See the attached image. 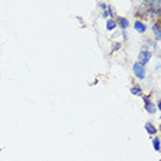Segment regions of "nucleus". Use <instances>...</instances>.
Segmentation results:
<instances>
[{
    "mask_svg": "<svg viewBox=\"0 0 161 161\" xmlns=\"http://www.w3.org/2000/svg\"><path fill=\"white\" fill-rule=\"evenodd\" d=\"M121 48V43H116L114 47H113V51H116V50H120Z\"/></svg>",
    "mask_w": 161,
    "mask_h": 161,
    "instance_id": "f8f14e48",
    "label": "nucleus"
},
{
    "mask_svg": "<svg viewBox=\"0 0 161 161\" xmlns=\"http://www.w3.org/2000/svg\"><path fill=\"white\" fill-rule=\"evenodd\" d=\"M102 15H103V18H107V17H109V12H107V10H105Z\"/></svg>",
    "mask_w": 161,
    "mask_h": 161,
    "instance_id": "4468645a",
    "label": "nucleus"
},
{
    "mask_svg": "<svg viewBox=\"0 0 161 161\" xmlns=\"http://www.w3.org/2000/svg\"><path fill=\"white\" fill-rule=\"evenodd\" d=\"M146 43H147V47H149V48H152V50L157 47V44H156L153 40H146Z\"/></svg>",
    "mask_w": 161,
    "mask_h": 161,
    "instance_id": "9b49d317",
    "label": "nucleus"
},
{
    "mask_svg": "<svg viewBox=\"0 0 161 161\" xmlns=\"http://www.w3.org/2000/svg\"><path fill=\"white\" fill-rule=\"evenodd\" d=\"M153 32H154V36L157 39V41L161 40V33H160V22H154L153 23Z\"/></svg>",
    "mask_w": 161,
    "mask_h": 161,
    "instance_id": "0eeeda50",
    "label": "nucleus"
},
{
    "mask_svg": "<svg viewBox=\"0 0 161 161\" xmlns=\"http://www.w3.org/2000/svg\"><path fill=\"white\" fill-rule=\"evenodd\" d=\"M145 130L147 131V134H149L150 136H152V135H156V134H157V128H156V127L153 125L152 123H146V124H145Z\"/></svg>",
    "mask_w": 161,
    "mask_h": 161,
    "instance_id": "423d86ee",
    "label": "nucleus"
},
{
    "mask_svg": "<svg viewBox=\"0 0 161 161\" xmlns=\"http://www.w3.org/2000/svg\"><path fill=\"white\" fill-rule=\"evenodd\" d=\"M116 25H118L123 30H125V29L130 26V21L127 19V18H124V17H117V19H116Z\"/></svg>",
    "mask_w": 161,
    "mask_h": 161,
    "instance_id": "20e7f679",
    "label": "nucleus"
},
{
    "mask_svg": "<svg viewBox=\"0 0 161 161\" xmlns=\"http://www.w3.org/2000/svg\"><path fill=\"white\" fill-rule=\"evenodd\" d=\"M116 21L114 19H112V18H109V19L106 21V29L107 30H114L116 29Z\"/></svg>",
    "mask_w": 161,
    "mask_h": 161,
    "instance_id": "1a4fd4ad",
    "label": "nucleus"
},
{
    "mask_svg": "<svg viewBox=\"0 0 161 161\" xmlns=\"http://www.w3.org/2000/svg\"><path fill=\"white\" fill-rule=\"evenodd\" d=\"M98 6H99V7H101V9H102V10H103V11H105V10H106V7H107V6H106V4H105V3H98Z\"/></svg>",
    "mask_w": 161,
    "mask_h": 161,
    "instance_id": "ddd939ff",
    "label": "nucleus"
},
{
    "mask_svg": "<svg viewBox=\"0 0 161 161\" xmlns=\"http://www.w3.org/2000/svg\"><path fill=\"white\" fill-rule=\"evenodd\" d=\"M142 98H143L145 109H146V112L149 113V114H154L157 110H156V106H154V103L152 102V99H150L149 96H142Z\"/></svg>",
    "mask_w": 161,
    "mask_h": 161,
    "instance_id": "7ed1b4c3",
    "label": "nucleus"
},
{
    "mask_svg": "<svg viewBox=\"0 0 161 161\" xmlns=\"http://www.w3.org/2000/svg\"><path fill=\"white\" fill-rule=\"evenodd\" d=\"M132 69H134V75H135L136 79H139V80H143V79L146 77V68H145L143 65H141L139 62L134 63Z\"/></svg>",
    "mask_w": 161,
    "mask_h": 161,
    "instance_id": "f257e3e1",
    "label": "nucleus"
},
{
    "mask_svg": "<svg viewBox=\"0 0 161 161\" xmlns=\"http://www.w3.org/2000/svg\"><path fill=\"white\" fill-rule=\"evenodd\" d=\"M130 92L132 95H136V96H143V92H142V88L139 86H134L130 88Z\"/></svg>",
    "mask_w": 161,
    "mask_h": 161,
    "instance_id": "6e6552de",
    "label": "nucleus"
},
{
    "mask_svg": "<svg viewBox=\"0 0 161 161\" xmlns=\"http://www.w3.org/2000/svg\"><path fill=\"white\" fill-rule=\"evenodd\" d=\"M152 57H153L152 51H149V50H143V51H141V54L138 55V62L145 66V65L150 61V58H152Z\"/></svg>",
    "mask_w": 161,
    "mask_h": 161,
    "instance_id": "f03ea898",
    "label": "nucleus"
},
{
    "mask_svg": "<svg viewBox=\"0 0 161 161\" xmlns=\"http://www.w3.org/2000/svg\"><path fill=\"white\" fill-rule=\"evenodd\" d=\"M153 147H154L156 152H160V139L158 138L153 139Z\"/></svg>",
    "mask_w": 161,
    "mask_h": 161,
    "instance_id": "9d476101",
    "label": "nucleus"
},
{
    "mask_svg": "<svg viewBox=\"0 0 161 161\" xmlns=\"http://www.w3.org/2000/svg\"><path fill=\"white\" fill-rule=\"evenodd\" d=\"M134 28H135V30L139 32V33H145V32H146V29H147L146 25H145L141 19H136L135 22H134Z\"/></svg>",
    "mask_w": 161,
    "mask_h": 161,
    "instance_id": "39448f33",
    "label": "nucleus"
}]
</instances>
